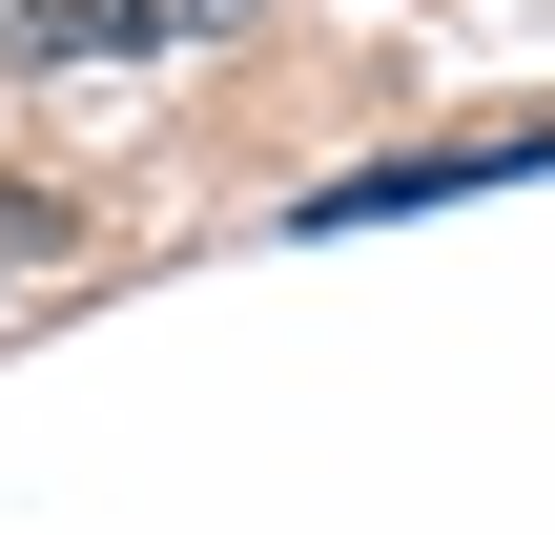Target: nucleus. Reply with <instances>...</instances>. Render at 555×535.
I'll use <instances>...</instances> for the list:
<instances>
[{
	"label": "nucleus",
	"instance_id": "3",
	"mask_svg": "<svg viewBox=\"0 0 555 535\" xmlns=\"http://www.w3.org/2000/svg\"><path fill=\"white\" fill-rule=\"evenodd\" d=\"M62 247H82V206H62V186H0V289H41Z\"/></svg>",
	"mask_w": 555,
	"mask_h": 535
},
{
	"label": "nucleus",
	"instance_id": "1",
	"mask_svg": "<svg viewBox=\"0 0 555 535\" xmlns=\"http://www.w3.org/2000/svg\"><path fill=\"white\" fill-rule=\"evenodd\" d=\"M555 124H474V144H391V165H330L309 227H391V206H453V186H535Z\"/></svg>",
	"mask_w": 555,
	"mask_h": 535
},
{
	"label": "nucleus",
	"instance_id": "2",
	"mask_svg": "<svg viewBox=\"0 0 555 535\" xmlns=\"http://www.w3.org/2000/svg\"><path fill=\"white\" fill-rule=\"evenodd\" d=\"M165 21H227V0H0V62L41 82V62H144Z\"/></svg>",
	"mask_w": 555,
	"mask_h": 535
}]
</instances>
